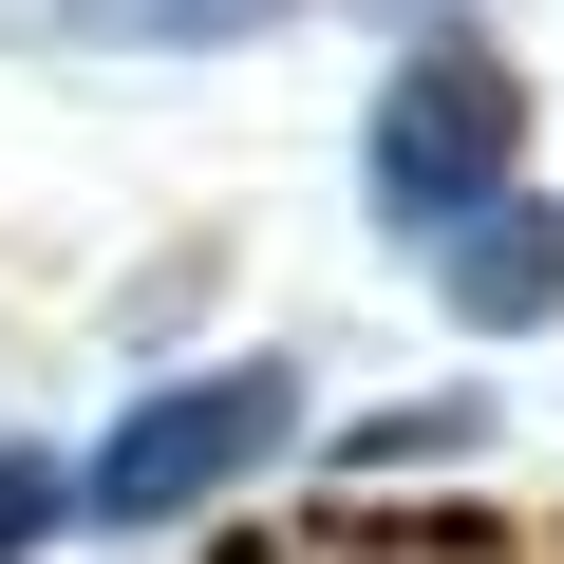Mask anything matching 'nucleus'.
Returning <instances> with one entry per match:
<instances>
[{
    "mask_svg": "<svg viewBox=\"0 0 564 564\" xmlns=\"http://www.w3.org/2000/svg\"><path fill=\"white\" fill-rule=\"evenodd\" d=\"M508 170H527V76H508L489 39H414L395 95H377V132H358V188L433 245V226L508 207Z\"/></svg>",
    "mask_w": 564,
    "mask_h": 564,
    "instance_id": "nucleus-2",
    "label": "nucleus"
},
{
    "mask_svg": "<svg viewBox=\"0 0 564 564\" xmlns=\"http://www.w3.org/2000/svg\"><path fill=\"white\" fill-rule=\"evenodd\" d=\"M282 0H76V39H263Z\"/></svg>",
    "mask_w": 564,
    "mask_h": 564,
    "instance_id": "nucleus-4",
    "label": "nucleus"
},
{
    "mask_svg": "<svg viewBox=\"0 0 564 564\" xmlns=\"http://www.w3.org/2000/svg\"><path fill=\"white\" fill-rule=\"evenodd\" d=\"M263 452H302V358H207V377H151V395L95 433L76 508H95V527H188V508L245 489Z\"/></svg>",
    "mask_w": 564,
    "mask_h": 564,
    "instance_id": "nucleus-1",
    "label": "nucleus"
},
{
    "mask_svg": "<svg viewBox=\"0 0 564 564\" xmlns=\"http://www.w3.org/2000/svg\"><path fill=\"white\" fill-rule=\"evenodd\" d=\"M57 508H76V489H57V470H39V452H20V433H0V564H20V545H39V527H57Z\"/></svg>",
    "mask_w": 564,
    "mask_h": 564,
    "instance_id": "nucleus-5",
    "label": "nucleus"
},
{
    "mask_svg": "<svg viewBox=\"0 0 564 564\" xmlns=\"http://www.w3.org/2000/svg\"><path fill=\"white\" fill-rule=\"evenodd\" d=\"M433 302H452L470 339H527V321H564V207H545V188H508V207L433 226Z\"/></svg>",
    "mask_w": 564,
    "mask_h": 564,
    "instance_id": "nucleus-3",
    "label": "nucleus"
}]
</instances>
